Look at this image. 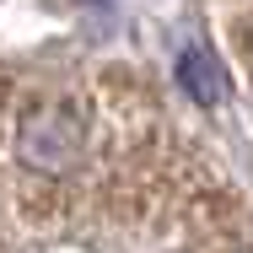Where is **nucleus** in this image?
<instances>
[{"label": "nucleus", "mask_w": 253, "mask_h": 253, "mask_svg": "<svg viewBox=\"0 0 253 253\" xmlns=\"http://www.w3.org/2000/svg\"><path fill=\"white\" fill-rule=\"evenodd\" d=\"M22 162L27 167H43V172H59L70 156L81 151V119L70 108H49V113H33L22 124Z\"/></svg>", "instance_id": "1"}, {"label": "nucleus", "mask_w": 253, "mask_h": 253, "mask_svg": "<svg viewBox=\"0 0 253 253\" xmlns=\"http://www.w3.org/2000/svg\"><path fill=\"white\" fill-rule=\"evenodd\" d=\"M178 86L200 108H215V102L226 97V70H221V59L205 49V43H189V49L178 54Z\"/></svg>", "instance_id": "2"}]
</instances>
